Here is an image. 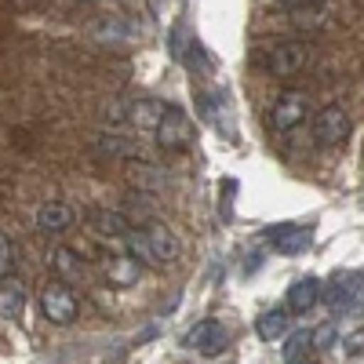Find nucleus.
Returning <instances> with one entry per match:
<instances>
[{"instance_id": "f257e3e1", "label": "nucleus", "mask_w": 364, "mask_h": 364, "mask_svg": "<svg viewBox=\"0 0 364 364\" xmlns=\"http://www.w3.org/2000/svg\"><path fill=\"white\" fill-rule=\"evenodd\" d=\"M120 245H124L139 262H149V266H171L182 255V245L171 233V226H164L157 219H149L146 226H132Z\"/></svg>"}, {"instance_id": "f03ea898", "label": "nucleus", "mask_w": 364, "mask_h": 364, "mask_svg": "<svg viewBox=\"0 0 364 364\" xmlns=\"http://www.w3.org/2000/svg\"><path fill=\"white\" fill-rule=\"evenodd\" d=\"M310 63V48L302 44V41H284V44H273L266 55H262V66L269 77H277V80H288L295 77L302 66Z\"/></svg>"}, {"instance_id": "7ed1b4c3", "label": "nucleus", "mask_w": 364, "mask_h": 364, "mask_svg": "<svg viewBox=\"0 0 364 364\" xmlns=\"http://www.w3.org/2000/svg\"><path fill=\"white\" fill-rule=\"evenodd\" d=\"M41 314L51 324H73V317L80 314V299L66 281H55L41 291Z\"/></svg>"}, {"instance_id": "20e7f679", "label": "nucleus", "mask_w": 364, "mask_h": 364, "mask_svg": "<svg viewBox=\"0 0 364 364\" xmlns=\"http://www.w3.org/2000/svg\"><path fill=\"white\" fill-rule=\"evenodd\" d=\"M157 142L164 149H171V154H178V149H190L193 146V120L186 109H178V106H168L164 117H161V124L154 128Z\"/></svg>"}, {"instance_id": "39448f33", "label": "nucleus", "mask_w": 364, "mask_h": 364, "mask_svg": "<svg viewBox=\"0 0 364 364\" xmlns=\"http://www.w3.org/2000/svg\"><path fill=\"white\" fill-rule=\"evenodd\" d=\"M266 240H269V245L277 248L281 255H302V252L314 248L317 230L306 226V223H277V226L266 230Z\"/></svg>"}, {"instance_id": "423d86ee", "label": "nucleus", "mask_w": 364, "mask_h": 364, "mask_svg": "<svg viewBox=\"0 0 364 364\" xmlns=\"http://www.w3.org/2000/svg\"><path fill=\"white\" fill-rule=\"evenodd\" d=\"M182 346L197 350L200 357H219L230 346V331L219 321H200V324H193L186 336H182Z\"/></svg>"}, {"instance_id": "0eeeda50", "label": "nucleus", "mask_w": 364, "mask_h": 364, "mask_svg": "<svg viewBox=\"0 0 364 364\" xmlns=\"http://www.w3.org/2000/svg\"><path fill=\"white\" fill-rule=\"evenodd\" d=\"M360 291H364V273H357V269H346V273H343V269H339L336 277L324 284V299H321V302H324L328 310L339 314V310H350V306H353Z\"/></svg>"}, {"instance_id": "6e6552de", "label": "nucleus", "mask_w": 364, "mask_h": 364, "mask_svg": "<svg viewBox=\"0 0 364 364\" xmlns=\"http://www.w3.org/2000/svg\"><path fill=\"white\" fill-rule=\"evenodd\" d=\"M306 117H310V99L302 95V91H284V95L273 102V109H269V128L273 132H291Z\"/></svg>"}, {"instance_id": "1a4fd4ad", "label": "nucleus", "mask_w": 364, "mask_h": 364, "mask_svg": "<svg viewBox=\"0 0 364 364\" xmlns=\"http://www.w3.org/2000/svg\"><path fill=\"white\" fill-rule=\"evenodd\" d=\"M346 135H350V113L343 106L331 102L314 117V139L321 146H339V142H346Z\"/></svg>"}, {"instance_id": "9d476101", "label": "nucleus", "mask_w": 364, "mask_h": 364, "mask_svg": "<svg viewBox=\"0 0 364 364\" xmlns=\"http://www.w3.org/2000/svg\"><path fill=\"white\" fill-rule=\"evenodd\" d=\"M73 223H77V211L63 200H44L37 208V230L44 237H63L66 230H73Z\"/></svg>"}, {"instance_id": "9b49d317", "label": "nucleus", "mask_w": 364, "mask_h": 364, "mask_svg": "<svg viewBox=\"0 0 364 364\" xmlns=\"http://www.w3.org/2000/svg\"><path fill=\"white\" fill-rule=\"evenodd\" d=\"M321 299H324V281L314 277V273H306V277H299L288 288V310L291 314H310Z\"/></svg>"}, {"instance_id": "f8f14e48", "label": "nucleus", "mask_w": 364, "mask_h": 364, "mask_svg": "<svg viewBox=\"0 0 364 364\" xmlns=\"http://www.w3.org/2000/svg\"><path fill=\"white\" fill-rule=\"evenodd\" d=\"M164 102H157V99H135V102H128V109L120 113L128 120V124H135V128H142V132H154L157 124H161V117H164Z\"/></svg>"}, {"instance_id": "ddd939ff", "label": "nucleus", "mask_w": 364, "mask_h": 364, "mask_svg": "<svg viewBox=\"0 0 364 364\" xmlns=\"http://www.w3.org/2000/svg\"><path fill=\"white\" fill-rule=\"evenodd\" d=\"M106 281L113 288H132L139 281V259L128 252V255H109L106 259Z\"/></svg>"}, {"instance_id": "4468645a", "label": "nucleus", "mask_w": 364, "mask_h": 364, "mask_svg": "<svg viewBox=\"0 0 364 364\" xmlns=\"http://www.w3.org/2000/svg\"><path fill=\"white\" fill-rule=\"evenodd\" d=\"M26 310V284L18 277H0V317H22Z\"/></svg>"}, {"instance_id": "2eb2a0df", "label": "nucleus", "mask_w": 364, "mask_h": 364, "mask_svg": "<svg viewBox=\"0 0 364 364\" xmlns=\"http://www.w3.org/2000/svg\"><path fill=\"white\" fill-rule=\"evenodd\" d=\"M288 324H291V310H266L259 321H255V331L262 343H281L288 336Z\"/></svg>"}, {"instance_id": "dca6fc26", "label": "nucleus", "mask_w": 364, "mask_h": 364, "mask_svg": "<svg viewBox=\"0 0 364 364\" xmlns=\"http://www.w3.org/2000/svg\"><path fill=\"white\" fill-rule=\"evenodd\" d=\"M51 266L58 273V281H84L87 277V262L73 248H55L51 252Z\"/></svg>"}, {"instance_id": "f3484780", "label": "nucleus", "mask_w": 364, "mask_h": 364, "mask_svg": "<svg viewBox=\"0 0 364 364\" xmlns=\"http://www.w3.org/2000/svg\"><path fill=\"white\" fill-rule=\"evenodd\" d=\"M95 146L106 157H142V146L135 139H124V135H99Z\"/></svg>"}, {"instance_id": "a211bd4d", "label": "nucleus", "mask_w": 364, "mask_h": 364, "mask_svg": "<svg viewBox=\"0 0 364 364\" xmlns=\"http://www.w3.org/2000/svg\"><path fill=\"white\" fill-rule=\"evenodd\" d=\"M91 223H95V230L102 237H113V240H124V233L132 230V223L120 215V211H95L91 215Z\"/></svg>"}, {"instance_id": "6ab92c4d", "label": "nucleus", "mask_w": 364, "mask_h": 364, "mask_svg": "<svg viewBox=\"0 0 364 364\" xmlns=\"http://www.w3.org/2000/svg\"><path fill=\"white\" fill-rule=\"evenodd\" d=\"M310 346L314 350H331V346H336V339H339V328H336V321H328V324H321V328H314L310 331Z\"/></svg>"}, {"instance_id": "aec40b11", "label": "nucleus", "mask_w": 364, "mask_h": 364, "mask_svg": "<svg viewBox=\"0 0 364 364\" xmlns=\"http://www.w3.org/2000/svg\"><path fill=\"white\" fill-rule=\"evenodd\" d=\"M15 273V245L8 240V233H0V277Z\"/></svg>"}, {"instance_id": "412c9836", "label": "nucleus", "mask_w": 364, "mask_h": 364, "mask_svg": "<svg viewBox=\"0 0 364 364\" xmlns=\"http://www.w3.org/2000/svg\"><path fill=\"white\" fill-rule=\"evenodd\" d=\"M310 343V331H295V336L288 339V346H284V357L288 360H299V353H302V346Z\"/></svg>"}, {"instance_id": "4be33fe9", "label": "nucleus", "mask_w": 364, "mask_h": 364, "mask_svg": "<svg viewBox=\"0 0 364 364\" xmlns=\"http://www.w3.org/2000/svg\"><path fill=\"white\" fill-rule=\"evenodd\" d=\"M190 51H193V55H190V66H193V70L200 66V70L208 73L211 66H215V63H211V58L204 55V44H200V41H190Z\"/></svg>"}, {"instance_id": "5701e85b", "label": "nucleus", "mask_w": 364, "mask_h": 364, "mask_svg": "<svg viewBox=\"0 0 364 364\" xmlns=\"http://www.w3.org/2000/svg\"><path fill=\"white\" fill-rule=\"evenodd\" d=\"M360 350H364V331H353V336L346 339V353H353V357H357Z\"/></svg>"}, {"instance_id": "b1692460", "label": "nucleus", "mask_w": 364, "mask_h": 364, "mask_svg": "<svg viewBox=\"0 0 364 364\" xmlns=\"http://www.w3.org/2000/svg\"><path fill=\"white\" fill-rule=\"evenodd\" d=\"M171 58H182V26L171 29Z\"/></svg>"}, {"instance_id": "393cba45", "label": "nucleus", "mask_w": 364, "mask_h": 364, "mask_svg": "<svg viewBox=\"0 0 364 364\" xmlns=\"http://www.w3.org/2000/svg\"><path fill=\"white\" fill-rule=\"evenodd\" d=\"M262 266V252H252V259L245 262V273H252V269H259Z\"/></svg>"}, {"instance_id": "a878e982", "label": "nucleus", "mask_w": 364, "mask_h": 364, "mask_svg": "<svg viewBox=\"0 0 364 364\" xmlns=\"http://www.w3.org/2000/svg\"><path fill=\"white\" fill-rule=\"evenodd\" d=\"M350 317H364V291L357 295V302H353V306H350Z\"/></svg>"}, {"instance_id": "bb28decb", "label": "nucleus", "mask_w": 364, "mask_h": 364, "mask_svg": "<svg viewBox=\"0 0 364 364\" xmlns=\"http://www.w3.org/2000/svg\"><path fill=\"white\" fill-rule=\"evenodd\" d=\"M277 4H284V8L295 11V8H302V4H314V0H277Z\"/></svg>"}, {"instance_id": "cd10ccee", "label": "nucleus", "mask_w": 364, "mask_h": 364, "mask_svg": "<svg viewBox=\"0 0 364 364\" xmlns=\"http://www.w3.org/2000/svg\"><path fill=\"white\" fill-rule=\"evenodd\" d=\"M146 8H149V15H161V0H146Z\"/></svg>"}, {"instance_id": "c85d7f7f", "label": "nucleus", "mask_w": 364, "mask_h": 364, "mask_svg": "<svg viewBox=\"0 0 364 364\" xmlns=\"http://www.w3.org/2000/svg\"><path fill=\"white\" fill-rule=\"evenodd\" d=\"M288 364H314V360H306V357H299V360H288Z\"/></svg>"}]
</instances>
